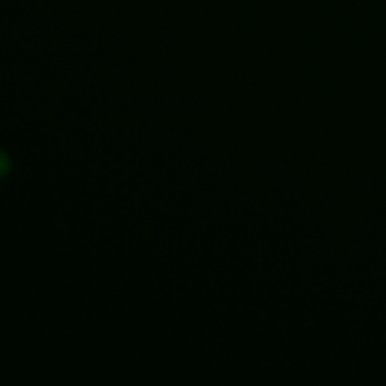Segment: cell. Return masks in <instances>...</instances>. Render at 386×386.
Returning a JSON list of instances; mask_svg holds the SVG:
<instances>
[{
  "mask_svg": "<svg viewBox=\"0 0 386 386\" xmlns=\"http://www.w3.org/2000/svg\"><path fill=\"white\" fill-rule=\"evenodd\" d=\"M10 170H11L10 157H8L4 151H0V178L8 176V173H10Z\"/></svg>",
  "mask_w": 386,
  "mask_h": 386,
  "instance_id": "6da1fadb",
  "label": "cell"
}]
</instances>
